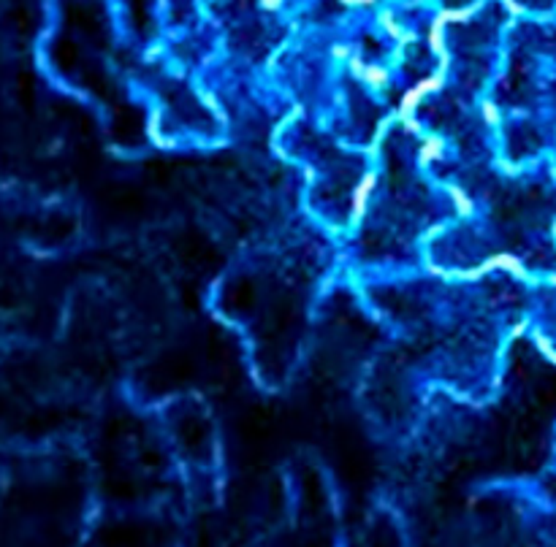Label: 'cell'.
Wrapping results in <instances>:
<instances>
[{
	"instance_id": "6da1fadb",
	"label": "cell",
	"mask_w": 556,
	"mask_h": 547,
	"mask_svg": "<svg viewBox=\"0 0 556 547\" xmlns=\"http://www.w3.org/2000/svg\"><path fill=\"white\" fill-rule=\"evenodd\" d=\"M263 9H269V11H274V9H279L282 6V0H261Z\"/></svg>"
},
{
	"instance_id": "7a4b0ae2",
	"label": "cell",
	"mask_w": 556,
	"mask_h": 547,
	"mask_svg": "<svg viewBox=\"0 0 556 547\" xmlns=\"http://www.w3.org/2000/svg\"><path fill=\"white\" fill-rule=\"evenodd\" d=\"M551 233H554V239H556V222H554V225H551Z\"/></svg>"
}]
</instances>
